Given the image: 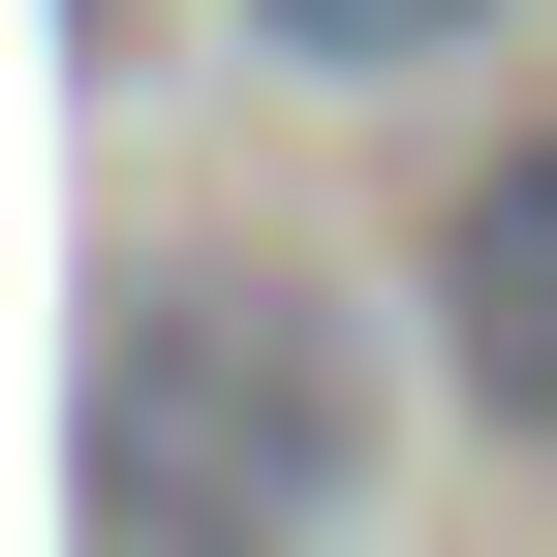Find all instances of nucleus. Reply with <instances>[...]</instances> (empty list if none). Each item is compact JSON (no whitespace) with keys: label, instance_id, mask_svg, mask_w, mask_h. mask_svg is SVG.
<instances>
[{"label":"nucleus","instance_id":"f257e3e1","mask_svg":"<svg viewBox=\"0 0 557 557\" xmlns=\"http://www.w3.org/2000/svg\"><path fill=\"white\" fill-rule=\"evenodd\" d=\"M94 557H341L372 496V372L278 248H124L94 278V403H62Z\"/></svg>","mask_w":557,"mask_h":557},{"label":"nucleus","instance_id":"f03ea898","mask_svg":"<svg viewBox=\"0 0 557 557\" xmlns=\"http://www.w3.org/2000/svg\"><path fill=\"white\" fill-rule=\"evenodd\" d=\"M434 341H465L496 434H557V124H527V156H465V218H434Z\"/></svg>","mask_w":557,"mask_h":557},{"label":"nucleus","instance_id":"7ed1b4c3","mask_svg":"<svg viewBox=\"0 0 557 557\" xmlns=\"http://www.w3.org/2000/svg\"><path fill=\"white\" fill-rule=\"evenodd\" d=\"M248 32H278V62H465L496 0H248Z\"/></svg>","mask_w":557,"mask_h":557},{"label":"nucleus","instance_id":"20e7f679","mask_svg":"<svg viewBox=\"0 0 557 557\" xmlns=\"http://www.w3.org/2000/svg\"><path fill=\"white\" fill-rule=\"evenodd\" d=\"M62 62H124V0H62Z\"/></svg>","mask_w":557,"mask_h":557}]
</instances>
